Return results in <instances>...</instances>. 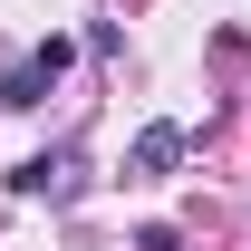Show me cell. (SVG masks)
Wrapping results in <instances>:
<instances>
[{"label": "cell", "mask_w": 251, "mask_h": 251, "mask_svg": "<svg viewBox=\"0 0 251 251\" xmlns=\"http://www.w3.org/2000/svg\"><path fill=\"white\" fill-rule=\"evenodd\" d=\"M68 68V39H49V49H29V58L10 68V87H0V106H39L49 97V77Z\"/></svg>", "instance_id": "obj_1"}, {"label": "cell", "mask_w": 251, "mask_h": 251, "mask_svg": "<svg viewBox=\"0 0 251 251\" xmlns=\"http://www.w3.org/2000/svg\"><path fill=\"white\" fill-rule=\"evenodd\" d=\"M184 164V126H145L135 135V174H174Z\"/></svg>", "instance_id": "obj_2"}, {"label": "cell", "mask_w": 251, "mask_h": 251, "mask_svg": "<svg viewBox=\"0 0 251 251\" xmlns=\"http://www.w3.org/2000/svg\"><path fill=\"white\" fill-rule=\"evenodd\" d=\"M135 251H184V242H174V232H164V222H155V232H145V242H135Z\"/></svg>", "instance_id": "obj_3"}]
</instances>
